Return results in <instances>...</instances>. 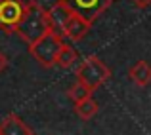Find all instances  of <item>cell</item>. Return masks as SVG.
I'll list each match as a JSON object with an SVG mask.
<instances>
[{
  "label": "cell",
  "instance_id": "3957f363",
  "mask_svg": "<svg viewBox=\"0 0 151 135\" xmlns=\"http://www.w3.org/2000/svg\"><path fill=\"white\" fill-rule=\"evenodd\" d=\"M61 46H63V36H59L55 33H48L46 36H42L40 40H37L35 44L29 46V53L44 69H50V67L55 65V59H58Z\"/></svg>",
  "mask_w": 151,
  "mask_h": 135
},
{
  "label": "cell",
  "instance_id": "4fadbf2b",
  "mask_svg": "<svg viewBox=\"0 0 151 135\" xmlns=\"http://www.w3.org/2000/svg\"><path fill=\"white\" fill-rule=\"evenodd\" d=\"M132 4L138 8V10H145V8L151 6V0H132Z\"/></svg>",
  "mask_w": 151,
  "mask_h": 135
},
{
  "label": "cell",
  "instance_id": "5b68a950",
  "mask_svg": "<svg viewBox=\"0 0 151 135\" xmlns=\"http://www.w3.org/2000/svg\"><path fill=\"white\" fill-rule=\"evenodd\" d=\"M61 2H65L75 14L82 15L94 23L103 11L109 10L115 0H61Z\"/></svg>",
  "mask_w": 151,
  "mask_h": 135
},
{
  "label": "cell",
  "instance_id": "7c38bea8",
  "mask_svg": "<svg viewBox=\"0 0 151 135\" xmlns=\"http://www.w3.org/2000/svg\"><path fill=\"white\" fill-rule=\"evenodd\" d=\"M92 93L94 91L88 88V86H84L82 82H75L73 86H71L69 90H67V95H69L71 99H73L75 103H78V101H82V99H86V97H92Z\"/></svg>",
  "mask_w": 151,
  "mask_h": 135
},
{
  "label": "cell",
  "instance_id": "277c9868",
  "mask_svg": "<svg viewBox=\"0 0 151 135\" xmlns=\"http://www.w3.org/2000/svg\"><path fill=\"white\" fill-rule=\"evenodd\" d=\"M23 14H25V2L23 0H0V29L6 34L15 33Z\"/></svg>",
  "mask_w": 151,
  "mask_h": 135
},
{
  "label": "cell",
  "instance_id": "5bb4252c",
  "mask_svg": "<svg viewBox=\"0 0 151 135\" xmlns=\"http://www.w3.org/2000/svg\"><path fill=\"white\" fill-rule=\"evenodd\" d=\"M8 67V59H6V55L2 53V51H0V72H2L4 69H6Z\"/></svg>",
  "mask_w": 151,
  "mask_h": 135
},
{
  "label": "cell",
  "instance_id": "7a4b0ae2",
  "mask_svg": "<svg viewBox=\"0 0 151 135\" xmlns=\"http://www.w3.org/2000/svg\"><path fill=\"white\" fill-rule=\"evenodd\" d=\"M109 76H111L109 67L98 55L86 57V61H82L81 67L77 69V80L82 82L84 86H88L92 91H96L101 84H105L109 80Z\"/></svg>",
  "mask_w": 151,
  "mask_h": 135
},
{
  "label": "cell",
  "instance_id": "8fae6325",
  "mask_svg": "<svg viewBox=\"0 0 151 135\" xmlns=\"http://www.w3.org/2000/svg\"><path fill=\"white\" fill-rule=\"evenodd\" d=\"M77 57L78 55H77V51H75V48L63 42L61 50H59V53H58V59H55V65L61 67V69H71V67L75 65V61H77Z\"/></svg>",
  "mask_w": 151,
  "mask_h": 135
},
{
  "label": "cell",
  "instance_id": "52a82bcc",
  "mask_svg": "<svg viewBox=\"0 0 151 135\" xmlns=\"http://www.w3.org/2000/svg\"><path fill=\"white\" fill-rule=\"evenodd\" d=\"M90 29H92V21H88L86 17H82L78 14H73L69 17V21L65 23V27H63V36L73 42H78L88 34Z\"/></svg>",
  "mask_w": 151,
  "mask_h": 135
},
{
  "label": "cell",
  "instance_id": "6da1fadb",
  "mask_svg": "<svg viewBox=\"0 0 151 135\" xmlns=\"http://www.w3.org/2000/svg\"><path fill=\"white\" fill-rule=\"evenodd\" d=\"M15 33L29 46L35 44L37 40H40L42 36H46L48 33H52L48 10H44L42 4L37 2V0L25 2V14H23L19 25L15 27Z\"/></svg>",
  "mask_w": 151,
  "mask_h": 135
},
{
  "label": "cell",
  "instance_id": "8992f818",
  "mask_svg": "<svg viewBox=\"0 0 151 135\" xmlns=\"http://www.w3.org/2000/svg\"><path fill=\"white\" fill-rule=\"evenodd\" d=\"M73 14H75V11L71 10L65 2L58 0V2H55L54 6L48 10V19H50V29H52V33L63 36V27H65V23L69 21V17Z\"/></svg>",
  "mask_w": 151,
  "mask_h": 135
},
{
  "label": "cell",
  "instance_id": "30bf717a",
  "mask_svg": "<svg viewBox=\"0 0 151 135\" xmlns=\"http://www.w3.org/2000/svg\"><path fill=\"white\" fill-rule=\"evenodd\" d=\"M98 110H100V105H98V101L94 97H86V99H82V101L75 103V114H77L81 120H90V118H94L98 114Z\"/></svg>",
  "mask_w": 151,
  "mask_h": 135
},
{
  "label": "cell",
  "instance_id": "9c48e42d",
  "mask_svg": "<svg viewBox=\"0 0 151 135\" xmlns=\"http://www.w3.org/2000/svg\"><path fill=\"white\" fill-rule=\"evenodd\" d=\"M128 78L140 88L151 84V65L147 61H138L128 69Z\"/></svg>",
  "mask_w": 151,
  "mask_h": 135
},
{
  "label": "cell",
  "instance_id": "ba28073f",
  "mask_svg": "<svg viewBox=\"0 0 151 135\" xmlns=\"http://www.w3.org/2000/svg\"><path fill=\"white\" fill-rule=\"evenodd\" d=\"M0 135H33V129L17 114H8L0 124Z\"/></svg>",
  "mask_w": 151,
  "mask_h": 135
}]
</instances>
